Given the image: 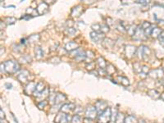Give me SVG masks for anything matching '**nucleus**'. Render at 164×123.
Returning a JSON list of instances; mask_svg holds the SVG:
<instances>
[{
  "instance_id": "1",
  "label": "nucleus",
  "mask_w": 164,
  "mask_h": 123,
  "mask_svg": "<svg viewBox=\"0 0 164 123\" xmlns=\"http://www.w3.org/2000/svg\"><path fill=\"white\" fill-rule=\"evenodd\" d=\"M4 64L6 72L9 73V74H14L20 70V65L18 64V62L14 60L6 61Z\"/></svg>"
},
{
  "instance_id": "2",
  "label": "nucleus",
  "mask_w": 164,
  "mask_h": 123,
  "mask_svg": "<svg viewBox=\"0 0 164 123\" xmlns=\"http://www.w3.org/2000/svg\"><path fill=\"white\" fill-rule=\"evenodd\" d=\"M112 118V110L110 108H108L104 112L99 114L97 123H108Z\"/></svg>"
},
{
  "instance_id": "3",
  "label": "nucleus",
  "mask_w": 164,
  "mask_h": 123,
  "mask_svg": "<svg viewBox=\"0 0 164 123\" xmlns=\"http://www.w3.org/2000/svg\"><path fill=\"white\" fill-rule=\"evenodd\" d=\"M72 53V56L75 58V59L77 62H82L84 61L86 58V53L83 51L80 48H78L76 50L71 52Z\"/></svg>"
},
{
  "instance_id": "4",
  "label": "nucleus",
  "mask_w": 164,
  "mask_h": 123,
  "mask_svg": "<svg viewBox=\"0 0 164 123\" xmlns=\"http://www.w3.org/2000/svg\"><path fill=\"white\" fill-rule=\"evenodd\" d=\"M149 76L153 79H162L164 76V71L162 68L153 69L150 71Z\"/></svg>"
},
{
  "instance_id": "5",
  "label": "nucleus",
  "mask_w": 164,
  "mask_h": 123,
  "mask_svg": "<svg viewBox=\"0 0 164 123\" xmlns=\"http://www.w3.org/2000/svg\"><path fill=\"white\" fill-rule=\"evenodd\" d=\"M136 48L134 45H126L125 47V55L127 58H133L136 54Z\"/></svg>"
},
{
  "instance_id": "6",
  "label": "nucleus",
  "mask_w": 164,
  "mask_h": 123,
  "mask_svg": "<svg viewBox=\"0 0 164 123\" xmlns=\"http://www.w3.org/2000/svg\"><path fill=\"white\" fill-rule=\"evenodd\" d=\"M90 38L92 39V40L95 42V43H101L104 40V35L103 33H99V32H95V31H93V32L90 33Z\"/></svg>"
},
{
  "instance_id": "7",
  "label": "nucleus",
  "mask_w": 164,
  "mask_h": 123,
  "mask_svg": "<svg viewBox=\"0 0 164 123\" xmlns=\"http://www.w3.org/2000/svg\"><path fill=\"white\" fill-rule=\"evenodd\" d=\"M145 33H144V30L141 27V25L137 28L136 31H135V35H133V39L135 40H142L145 39Z\"/></svg>"
},
{
  "instance_id": "8",
  "label": "nucleus",
  "mask_w": 164,
  "mask_h": 123,
  "mask_svg": "<svg viewBox=\"0 0 164 123\" xmlns=\"http://www.w3.org/2000/svg\"><path fill=\"white\" fill-rule=\"evenodd\" d=\"M67 114L63 112H60L59 113H57L56 117H55L54 122L55 123H66L67 121Z\"/></svg>"
},
{
  "instance_id": "9",
  "label": "nucleus",
  "mask_w": 164,
  "mask_h": 123,
  "mask_svg": "<svg viewBox=\"0 0 164 123\" xmlns=\"http://www.w3.org/2000/svg\"><path fill=\"white\" fill-rule=\"evenodd\" d=\"M98 112H97V109L94 106H89L86 110H85V115L87 117L92 118V119H95V117L97 116Z\"/></svg>"
},
{
  "instance_id": "10",
  "label": "nucleus",
  "mask_w": 164,
  "mask_h": 123,
  "mask_svg": "<svg viewBox=\"0 0 164 123\" xmlns=\"http://www.w3.org/2000/svg\"><path fill=\"white\" fill-rule=\"evenodd\" d=\"M95 108L97 109V112L99 114H101L103 112H104L106 109H108V103L105 101H102V100H99V101L96 102L95 103Z\"/></svg>"
},
{
  "instance_id": "11",
  "label": "nucleus",
  "mask_w": 164,
  "mask_h": 123,
  "mask_svg": "<svg viewBox=\"0 0 164 123\" xmlns=\"http://www.w3.org/2000/svg\"><path fill=\"white\" fill-rule=\"evenodd\" d=\"M37 84L34 81H30V83L27 85L24 90V92L26 93L27 95H30V94H33V93L35 90V88H36Z\"/></svg>"
},
{
  "instance_id": "12",
  "label": "nucleus",
  "mask_w": 164,
  "mask_h": 123,
  "mask_svg": "<svg viewBox=\"0 0 164 123\" xmlns=\"http://www.w3.org/2000/svg\"><path fill=\"white\" fill-rule=\"evenodd\" d=\"M30 78V72L28 71H23L22 72L19 74L17 76V79H18L19 81H21L22 83L25 84L27 82V80H29Z\"/></svg>"
},
{
  "instance_id": "13",
  "label": "nucleus",
  "mask_w": 164,
  "mask_h": 123,
  "mask_svg": "<svg viewBox=\"0 0 164 123\" xmlns=\"http://www.w3.org/2000/svg\"><path fill=\"white\" fill-rule=\"evenodd\" d=\"M48 11V4L44 3V2L39 4V6L37 7V12H38L39 15L45 14V13H47Z\"/></svg>"
},
{
  "instance_id": "14",
  "label": "nucleus",
  "mask_w": 164,
  "mask_h": 123,
  "mask_svg": "<svg viewBox=\"0 0 164 123\" xmlns=\"http://www.w3.org/2000/svg\"><path fill=\"white\" fill-rule=\"evenodd\" d=\"M44 89H45V86H44V84L42 82V81H40L39 83H37V85H36V88H35V92L33 93V95L37 98L39 95H40L43 91L44 90Z\"/></svg>"
},
{
  "instance_id": "15",
  "label": "nucleus",
  "mask_w": 164,
  "mask_h": 123,
  "mask_svg": "<svg viewBox=\"0 0 164 123\" xmlns=\"http://www.w3.org/2000/svg\"><path fill=\"white\" fill-rule=\"evenodd\" d=\"M76 108V105L74 103H65L61 107V112H65V113H68V112H72V110H74Z\"/></svg>"
},
{
  "instance_id": "16",
  "label": "nucleus",
  "mask_w": 164,
  "mask_h": 123,
  "mask_svg": "<svg viewBox=\"0 0 164 123\" xmlns=\"http://www.w3.org/2000/svg\"><path fill=\"white\" fill-rule=\"evenodd\" d=\"M66 100V96L65 94H61V93H59V94H56V97H55V101H54V104L55 105H60L62 103V102H64Z\"/></svg>"
},
{
  "instance_id": "17",
  "label": "nucleus",
  "mask_w": 164,
  "mask_h": 123,
  "mask_svg": "<svg viewBox=\"0 0 164 123\" xmlns=\"http://www.w3.org/2000/svg\"><path fill=\"white\" fill-rule=\"evenodd\" d=\"M82 12H83V7H81L80 5H78V6H76V7L73 8L71 15H72V17H78L82 13Z\"/></svg>"
},
{
  "instance_id": "18",
  "label": "nucleus",
  "mask_w": 164,
  "mask_h": 123,
  "mask_svg": "<svg viewBox=\"0 0 164 123\" xmlns=\"http://www.w3.org/2000/svg\"><path fill=\"white\" fill-rule=\"evenodd\" d=\"M78 48V44L74 41H70L69 43H67L65 45V49L68 52H72Z\"/></svg>"
},
{
  "instance_id": "19",
  "label": "nucleus",
  "mask_w": 164,
  "mask_h": 123,
  "mask_svg": "<svg viewBox=\"0 0 164 123\" xmlns=\"http://www.w3.org/2000/svg\"><path fill=\"white\" fill-rule=\"evenodd\" d=\"M50 94H49V90H48V87H45V89H44V90L41 93V94L37 97V99H38V101L40 102V101H43V100H45V98H48V96H49Z\"/></svg>"
},
{
  "instance_id": "20",
  "label": "nucleus",
  "mask_w": 164,
  "mask_h": 123,
  "mask_svg": "<svg viewBox=\"0 0 164 123\" xmlns=\"http://www.w3.org/2000/svg\"><path fill=\"white\" fill-rule=\"evenodd\" d=\"M148 95L150 96V98H152L153 99H155V100L160 98L161 97V94L156 90H150L148 91Z\"/></svg>"
},
{
  "instance_id": "21",
  "label": "nucleus",
  "mask_w": 164,
  "mask_h": 123,
  "mask_svg": "<svg viewBox=\"0 0 164 123\" xmlns=\"http://www.w3.org/2000/svg\"><path fill=\"white\" fill-rule=\"evenodd\" d=\"M35 57L37 59H41L44 57V52L43 49L41 48V47L40 46H36L35 48Z\"/></svg>"
},
{
  "instance_id": "22",
  "label": "nucleus",
  "mask_w": 164,
  "mask_h": 123,
  "mask_svg": "<svg viewBox=\"0 0 164 123\" xmlns=\"http://www.w3.org/2000/svg\"><path fill=\"white\" fill-rule=\"evenodd\" d=\"M117 79H118V80L120 81V83L122 85H124V86H128V85H130V81H129V80H128L126 77L118 76H117Z\"/></svg>"
},
{
  "instance_id": "23",
  "label": "nucleus",
  "mask_w": 164,
  "mask_h": 123,
  "mask_svg": "<svg viewBox=\"0 0 164 123\" xmlns=\"http://www.w3.org/2000/svg\"><path fill=\"white\" fill-rule=\"evenodd\" d=\"M106 71H107V74H108L109 76H112V75H113L114 73L116 72V68L112 64H108V65H107Z\"/></svg>"
},
{
  "instance_id": "24",
  "label": "nucleus",
  "mask_w": 164,
  "mask_h": 123,
  "mask_svg": "<svg viewBox=\"0 0 164 123\" xmlns=\"http://www.w3.org/2000/svg\"><path fill=\"white\" fill-rule=\"evenodd\" d=\"M97 64L100 68H106L107 67V63H106L104 58H102V57H100L97 59Z\"/></svg>"
},
{
  "instance_id": "25",
  "label": "nucleus",
  "mask_w": 164,
  "mask_h": 123,
  "mask_svg": "<svg viewBox=\"0 0 164 123\" xmlns=\"http://www.w3.org/2000/svg\"><path fill=\"white\" fill-rule=\"evenodd\" d=\"M163 32L162 30L160 28H153V30H152V33H151V35L153 38H158V36L160 35L161 33Z\"/></svg>"
},
{
  "instance_id": "26",
  "label": "nucleus",
  "mask_w": 164,
  "mask_h": 123,
  "mask_svg": "<svg viewBox=\"0 0 164 123\" xmlns=\"http://www.w3.org/2000/svg\"><path fill=\"white\" fill-rule=\"evenodd\" d=\"M125 119H126V117H125L124 114L119 112L117 115V118L115 120V122L116 123H125Z\"/></svg>"
},
{
  "instance_id": "27",
  "label": "nucleus",
  "mask_w": 164,
  "mask_h": 123,
  "mask_svg": "<svg viewBox=\"0 0 164 123\" xmlns=\"http://www.w3.org/2000/svg\"><path fill=\"white\" fill-rule=\"evenodd\" d=\"M125 123H138V122H137V119L135 118V116H132V115H129V116L126 117Z\"/></svg>"
},
{
  "instance_id": "28",
  "label": "nucleus",
  "mask_w": 164,
  "mask_h": 123,
  "mask_svg": "<svg viewBox=\"0 0 164 123\" xmlns=\"http://www.w3.org/2000/svg\"><path fill=\"white\" fill-rule=\"evenodd\" d=\"M71 123H83V120L78 114H76L72 116Z\"/></svg>"
},
{
  "instance_id": "29",
  "label": "nucleus",
  "mask_w": 164,
  "mask_h": 123,
  "mask_svg": "<svg viewBox=\"0 0 164 123\" xmlns=\"http://www.w3.org/2000/svg\"><path fill=\"white\" fill-rule=\"evenodd\" d=\"M136 30H137V27H136V25H131V26H129V28L127 29V32L128 34L131 35V36H133L134 35H135V31H136Z\"/></svg>"
},
{
  "instance_id": "30",
  "label": "nucleus",
  "mask_w": 164,
  "mask_h": 123,
  "mask_svg": "<svg viewBox=\"0 0 164 123\" xmlns=\"http://www.w3.org/2000/svg\"><path fill=\"white\" fill-rule=\"evenodd\" d=\"M40 40V35H32L29 37L30 43H35Z\"/></svg>"
},
{
  "instance_id": "31",
  "label": "nucleus",
  "mask_w": 164,
  "mask_h": 123,
  "mask_svg": "<svg viewBox=\"0 0 164 123\" xmlns=\"http://www.w3.org/2000/svg\"><path fill=\"white\" fill-rule=\"evenodd\" d=\"M16 22H17V19L15 18V17H7V18L5 19V23L7 25H12Z\"/></svg>"
},
{
  "instance_id": "32",
  "label": "nucleus",
  "mask_w": 164,
  "mask_h": 123,
  "mask_svg": "<svg viewBox=\"0 0 164 123\" xmlns=\"http://www.w3.org/2000/svg\"><path fill=\"white\" fill-rule=\"evenodd\" d=\"M134 70H135V72L136 73H140L142 72V67L140 66L139 63H135L134 64Z\"/></svg>"
},
{
  "instance_id": "33",
  "label": "nucleus",
  "mask_w": 164,
  "mask_h": 123,
  "mask_svg": "<svg viewBox=\"0 0 164 123\" xmlns=\"http://www.w3.org/2000/svg\"><path fill=\"white\" fill-rule=\"evenodd\" d=\"M108 31H109V26L108 25H106V24H102L101 25V33L105 34V33H108Z\"/></svg>"
},
{
  "instance_id": "34",
  "label": "nucleus",
  "mask_w": 164,
  "mask_h": 123,
  "mask_svg": "<svg viewBox=\"0 0 164 123\" xmlns=\"http://www.w3.org/2000/svg\"><path fill=\"white\" fill-rule=\"evenodd\" d=\"M27 13H30V16H31V17H35L36 15H39L37 10H35V9H32V8H28L27 9Z\"/></svg>"
},
{
  "instance_id": "35",
  "label": "nucleus",
  "mask_w": 164,
  "mask_h": 123,
  "mask_svg": "<svg viewBox=\"0 0 164 123\" xmlns=\"http://www.w3.org/2000/svg\"><path fill=\"white\" fill-rule=\"evenodd\" d=\"M92 29L95 30V32L101 33V25L100 24H95L92 25Z\"/></svg>"
},
{
  "instance_id": "36",
  "label": "nucleus",
  "mask_w": 164,
  "mask_h": 123,
  "mask_svg": "<svg viewBox=\"0 0 164 123\" xmlns=\"http://www.w3.org/2000/svg\"><path fill=\"white\" fill-rule=\"evenodd\" d=\"M66 31H67L68 35H70V36H74L76 35V33H77V30L71 27V28H68V29L66 30Z\"/></svg>"
},
{
  "instance_id": "37",
  "label": "nucleus",
  "mask_w": 164,
  "mask_h": 123,
  "mask_svg": "<svg viewBox=\"0 0 164 123\" xmlns=\"http://www.w3.org/2000/svg\"><path fill=\"white\" fill-rule=\"evenodd\" d=\"M150 0H136L135 1V3L136 4H141V5H148V4H150Z\"/></svg>"
},
{
  "instance_id": "38",
  "label": "nucleus",
  "mask_w": 164,
  "mask_h": 123,
  "mask_svg": "<svg viewBox=\"0 0 164 123\" xmlns=\"http://www.w3.org/2000/svg\"><path fill=\"white\" fill-rule=\"evenodd\" d=\"M48 102L46 100H43V101H40L39 102V103H38V108L40 109H44V107L47 105Z\"/></svg>"
},
{
  "instance_id": "39",
  "label": "nucleus",
  "mask_w": 164,
  "mask_h": 123,
  "mask_svg": "<svg viewBox=\"0 0 164 123\" xmlns=\"http://www.w3.org/2000/svg\"><path fill=\"white\" fill-rule=\"evenodd\" d=\"M87 69L89 71H91V70H94L95 68V62H89V65H87Z\"/></svg>"
},
{
  "instance_id": "40",
  "label": "nucleus",
  "mask_w": 164,
  "mask_h": 123,
  "mask_svg": "<svg viewBox=\"0 0 164 123\" xmlns=\"http://www.w3.org/2000/svg\"><path fill=\"white\" fill-rule=\"evenodd\" d=\"M150 26H151V24H150V22H144V23H143L142 25H141V27H142L144 30L148 29V28L150 27Z\"/></svg>"
},
{
  "instance_id": "41",
  "label": "nucleus",
  "mask_w": 164,
  "mask_h": 123,
  "mask_svg": "<svg viewBox=\"0 0 164 123\" xmlns=\"http://www.w3.org/2000/svg\"><path fill=\"white\" fill-rule=\"evenodd\" d=\"M158 40L160 41V43L164 46V31H163V32L161 33L160 35L158 36Z\"/></svg>"
},
{
  "instance_id": "42",
  "label": "nucleus",
  "mask_w": 164,
  "mask_h": 123,
  "mask_svg": "<svg viewBox=\"0 0 164 123\" xmlns=\"http://www.w3.org/2000/svg\"><path fill=\"white\" fill-rule=\"evenodd\" d=\"M83 123H95L94 119L90 118V117H85L83 119Z\"/></svg>"
},
{
  "instance_id": "43",
  "label": "nucleus",
  "mask_w": 164,
  "mask_h": 123,
  "mask_svg": "<svg viewBox=\"0 0 164 123\" xmlns=\"http://www.w3.org/2000/svg\"><path fill=\"white\" fill-rule=\"evenodd\" d=\"M141 72L144 73V74H148V73L150 72V69H149L148 67H146V66H143L142 72Z\"/></svg>"
},
{
  "instance_id": "44",
  "label": "nucleus",
  "mask_w": 164,
  "mask_h": 123,
  "mask_svg": "<svg viewBox=\"0 0 164 123\" xmlns=\"http://www.w3.org/2000/svg\"><path fill=\"white\" fill-rule=\"evenodd\" d=\"M22 59H23V60L26 62H30V61H31V58L30 57L29 55H26V56H24V57H23V58H22Z\"/></svg>"
},
{
  "instance_id": "45",
  "label": "nucleus",
  "mask_w": 164,
  "mask_h": 123,
  "mask_svg": "<svg viewBox=\"0 0 164 123\" xmlns=\"http://www.w3.org/2000/svg\"><path fill=\"white\" fill-rule=\"evenodd\" d=\"M81 1H83L85 4H91L95 2V0H81Z\"/></svg>"
},
{
  "instance_id": "46",
  "label": "nucleus",
  "mask_w": 164,
  "mask_h": 123,
  "mask_svg": "<svg viewBox=\"0 0 164 123\" xmlns=\"http://www.w3.org/2000/svg\"><path fill=\"white\" fill-rule=\"evenodd\" d=\"M0 118L1 119H4V117H5V114H4V111H3V109H0Z\"/></svg>"
},
{
  "instance_id": "47",
  "label": "nucleus",
  "mask_w": 164,
  "mask_h": 123,
  "mask_svg": "<svg viewBox=\"0 0 164 123\" xmlns=\"http://www.w3.org/2000/svg\"><path fill=\"white\" fill-rule=\"evenodd\" d=\"M44 3H46V4H53V3H54L55 0H44Z\"/></svg>"
},
{
  "instance_id": "48",
  "label": "nucleus",
  "mask_w": 164,
  "mask_h": 123,
  "mask_svg": "<svg viewBox=\"0 0 164 123\" xmlns=\"http://www.w3.org/2000/svg\"><path fill=\"white\" fill-rule=\"evenodd\" d=\"M32 17H30L29 15H25L24 17H22V19H26V20H29Z\"/></svg>"
},
{
  "instance_id": "49",
  "label": "nucleus",
  "mask_w": 164,
  "mask_h": 123,
  "mask_svg": "<svg viewBox=\"0 0 164 123\" xmlns=\"http://www.w3.org/2000/svg\"><path fill=\"white\" fill-rule=\"evenodd\" d=\"M5 86L7 87V89H8V90H10V89H12V85L11 84L7 83V84H5Z\"/></svg>"
},
{
  "instance_id": "50",
  "label": "nucleus",
  "mask_w": 164,
  "mask_h": 123,
  "mask_svg": "<svg viewBox=\"0 0 164 123\" xmlns=\"http://www.w3.org/2000/svg\"><path fill=\"white\" fill-rule=\"evenodd\" d=\"M0 123H9V122H7V120H5V119H1V122H0Z\"/></svg>"
},
{
  "instance_id": "51",
  "label": "nucleus",
  "mask_w": 164,
  "mask_h": 123,
  "mask_svg": "<svg viewBox=\"0 0 164 123\" xmlns=\"http://www.w3.org/2000/svg\"><path fill=\"white\" fill-rule=\"evenodd\" d=\"M26 39H22V44H26Z\"/></svg>"
},
{
  "instance_id": "52",
  "label": "nucleus",
  "mask_w": 164,
  "mask_h": 123,
  "mask_svg": "<svg viewBox=\"0 0 164 123\" xmlns=\"http://www.w3.org/2000/svg\"><path fill=\"white\" fill-rule=\"evenodd\" d=\"M160 98H162V99H163V101H164V93H163V94H161V97H160Z\"/></svg>"
},
{
  "instance_id": "53",
  "label": "nucleus",
  "mask_w": 164,
  "mask_h": 123,
  "mask_svg": "<svg viewBox=\"0 0 164 123\" xmlns=\"http://www.w3.org/2000/svg\"><path fill=\"white\" fill-rule=\"evenodd\" d=\"M139 123H146L145 121H144V120H140L139 121Z\"/></svg>"
},
{
  "instance_id": "54",
  "label": "nucleus",
  "mask_w": 164,
  "mask_h": 123,
  "mask_svg": "<svg viewBox=\"0 0 164 123\" xmlns=\"http://www.w3.org/2000/svg\"><path fill=\"white\" fill-rule=\"evenodd\" d=\"M162 83H163V85H164V80H163V82H162Z\"/></svg>"
}]
</instances>
